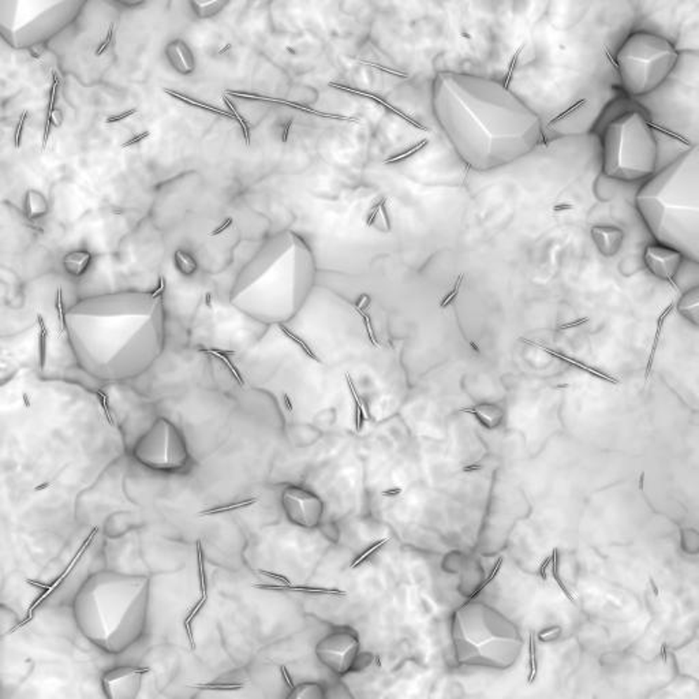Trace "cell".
Returning <instances> with one entry per match:
<instances>
[{"instance_id":"15","label":"cell","mask_w":699,"mask_h":699,"mask_svg":"<svg viewBox=\"0 0 699 699\" xmlns=\"http://www.w3.org/2000/svg\"><path fill=\"white\" fill-rule=\"evenodd\" d=\"M593 238L605 256H615L622 246L623 233L615 227H597L593 230Z\"/></svg>"},{"instance_id":"9","label":"cell","mask_w":699,"mask_h":699,"mask_svg":"<svg viewBox=\"0 0 699 699\" xmlns=\"http://www.w3.org/2000/svg\"><path fill=\"white\" fill-rule=\"evenodd\" d=\"M133 457L153 471L183 473L192 463L183 433L167 418H157L133 448Z\"/></svg>"},{"instance_id":"23","label":"cell","mask_w":699,"mask_h":699,"mask_svg":"<svg viewBox=\"0 0 699 699\" xmlns=\"http://www.w3.org/2000/svg\"><path fill=\"white\" fill-rule=\"evenodd\" d=\"M224 103H226V105H227V107H228V108L234 112V118H235L237 121L240 122V124H241L242 127H243V134H244V138H246V144H250V136H249V127H247V123H246L244 119L242 118L241 115L238 114L237 108L234 107V104H233L228 98H226V97H224Z\"/></svg>"},{"instance_id":"7","label":"cell","mask_w":699,"mask_h":699,"mask_svg":"<svg viewBox=\"0 0 699 699\" xmlns=\"http://www.w3.org/2000/svg\"><path fill=\"white\" fill-rule=\"evenodd\" d=\"M82 6V1H1V36L15 48L37 46L72 24Z\"/></svg>"},{"instance_id":"24","label":"cell","mask_w":699,"mask_h":699,"mask_svg":"<svg viewBox=\"0 0 699 699\" xmlns=\"http://www.w3.org/2000/svg\"><path fill=\"white\" fill-rule=\"evenodd\" d=\"M114 34H115V25H112V26H111V29L108 30V33H107L105 39L101 41L100 47L96 49V52H95V55H96V56H100L103 52H105V49L108 48V46L111 44V41H112V39H114Z\"/></svg>"},{"instance_id":"11","label":"cell","mask_w":699,"mask_h":699,"mask_svg":"<svg viewBox=\"0 0 699 699\" xmlns=\"http://www.w3.org/2000/svg\"><path fill=\"white\" fill-rule=\"evenodd\" d=\"M146 669L134 665H121L108 669L101 677L103 693L107 699H137L141 693Z\"/></svg>"},{"instance_id":"1","label":"cell","mask_w":699,"mask_h":699,"mask_svg":"<svg viewBox=\"0 0 699 699\" xmlns=\"http://www.w3.org/2000/svg\"><path fill=\"white\" fill-rule=\"evenodd\" d=\"M65 328L72 354L88 374L104 381L138 377L164 350L162 286L81 299L65 314Z\"/></svg>"},{"instance_id":"18","label":"cell","mask_w":699,"mask_h":699,"mask_svg":"<svg viewBox=\"0 0 699 699\" xmlns=\"http://www.w3.org/2000/svg\"><path fill=\"white\" fill-rule=\"evenodd\" d=\"M287 699H327V691L320 683L306 681L295 686Z\"/></svg>"},{"instance_id":"21","label":"cell","mask_w":699,"mask_h":699,"mask_svg":"<svg viewBox=\"0 0 699 699\" xmlns=\"http://www.w3.org/2000/svg\"><path fill=\"white\" fill-rule=\"evenodd\" d=\"M166 93L169 95V96L174 97V98H176V100H181V101L192 105V107H198V108H201L204 111H208V112H212V114H216V115H221V117H226V118H230V119H235L234 115H231L230 112L217 110L216 107H212L209 104H205V103H201V101H195V100L190 98V97L182 96V95H179L176 92H172V91H166Z\"/></svg>"},{"instance_id":"25","label":"cell","mask_w":699,"mask_h":699,"mask_svg":"<svg viewBox=\"0 0 699 699\" xmlns=\"http://www.w3.org/2000/svg\"><path fill=\"white\" fill-rule=\"evenodd\" d=\"M134 114H137V110H136V108H133V110H127V111H124V112H122V114H117V115L108 117V118L105 119V123H108V124H110V123H118V122L124 121V119H127V118L133 117Z\"/></svg>"},{"instance_id":"20","label":"cell","mask_w":699,"mask_h":699,"mask_svg":"<svg viewBox=\"0 0 699 699\" xmlns=\"http://www.w3.org/2000/svg\"><path fill=\"white\" fill-rule=\"evenodd\" d=\"M192 6L200 18H211L227 6V1H192Z\"/></svg>"},{"instance_id":"19","label":"cell","mask_w":699,"mask_h":699,"mask_svg":"<svg viewBox=\"0 0 699 699\" xmlns=\"http://www.w3.org/2000/svg\"><path fill=\"white\" fill-rule=\"evenodd\" d=\"M174 261H175L176 269L182 275H185V276H192V275H194L197 272V269H198L197 260L194 259L193 256L189 251H185V250L175 251Z\"/></svg>"},{"instance_id":"10","label":"cell","mask_w":699,"mask_h":699,"mask_svg":"<svg viewBox=\"0 0 699 699\" xmlns=\"http://www.w3.org/2000/svg\"><path fill=\"white\" fill-rule=\"evenodd\" d=\"M360 651V639L355 632L339 629L324 636L315 646L317 658L337 675H346L354 667Z\"/></svg>"},{"instance_id":"6","label":"cell","mask_w":699,"mask_h":699,"mask_svg":"<svg viewBox=\"0 0 699 699\" xmlns=\"http://www.w3.org/2000/svg\"><path fill=\"white\" fill-rule=\"evenodd\" d=\"M657 143L648 123L631 112L610 123L603 141V171L608 176L636 181L653 172Z\"/></svg>"},{"instance_id":"16","label":"cell","mask_w":699,"mask_h":699,"mask_svg":"<svg viewBox=\"0 0 699 699\" xmlns=\"http://www.w3.org/2000/svg\"><path fill=\"white\" fill-rule=\"evenodd\" d=\"M91 264H92V254L88 250H74L66 254L63 259V266L66 272L74 277L82 276Z\"/></svg>"},{"instance_id":"2","label":"cell","mask_w":699,"mask_h":699,"mask_svg":"<svg viewBox=\"0 0 699 699\" xmlns=\"http://www.w3.org/2000/svg\"><path fill=\"white\" fill-rule=\"evenodd\" d=\"M434 104L441 127L473 169L506 166L540 137L538 118L504 85L490 79L440 74Z\"/></svg>"},{"instance_id":"28","label":"cell","mask_w":699,"mask_h":699,"mask_svg":"<svg viewBox=\"0 0 699 699\" xmlns=\"http://www.w3.org/2000/svg\"><path fill=\"white\" fill-rule=\"evenodd\" d=\"M233 221H234V220H233V217H227V218L224 220V223H223L220 227H217V228H215L212 233H209V237H216L218 234L224 233L227 228H230V227L233 226Z\"/></svg>"},{"instance_id":"17","label":"cell","mask_w":699,"mask_h":699,"mask_svg":"<svg viewBox=\"0 0 699 699\" xmlns=\"http://www.w3.org/2000/svg\"><path fill=\"white\" fill-rule=\"evenodd\" d=\"M25 211L29 218H40L48 212V202L44 194L29 190L25 195Z\"/></svg>"},{"instance_id":"22","label":"cell","mask_w":699,"mask_h":699,"mask_svg":"<svg viewBox=\"0 0 699 699\" xmlns=\"http://www.w3.org/2000/svg\"><path fill=\"white\" fill-rule=\"evenodd\" d=\"M8 613H7V606H1L0 608V622H1V635H7V632L14 627L17 623H18V616L17 613L13 610L10 618H7Z\"/></svg>"},{"instance_id":"5","label":"cell","mask_w":699,"mask_h":699,"mask_svg":"<svg viewBox=\"0 0 699 699\" xmlns=\"http://www.w3.org/2000/svg\"><path fill=\"white\" fill-rule=\"evenodd\" d=\"M455 654L460 664L509 668L522 648L516 627L497 610L483 603L462 606L452 626Z\"/></svg>"},{"instance_id":"13","label":"cell","mask_w":699,"mask_h":699,"mask_svg":"<svg viewBox=\"0 0 699 699\" xmlns=\"http://www.w3.org/2000/svg\"><path fill=\"white\" fill-rule=\"evenodd\" d=\"M283 508L289 521L301 525L309 526L312 523V497L298 488H289L283 493Z\"/></svg>"},{"instance_id":"3","label":"cell","mask_w":699,"mask_h":699,"mask_svg":"<svg viewBox=\"0 0 699 699\" xmlns=\"http://www.w3.org/2000/svg\"><path fill=\"white\" fill-rule=\"evenodd\" d=\"M313 254L302 238L283 233L266 242L244 266L231 303L264 324H282L302 305L313 283Z\"/></svg>"},{"instance_id":"27","label":"cell","mask_w":699,"mask_h":699,"mask_svg":"<svg viewBox=\"0 0 699 699\" xmlns=\"http://www.w3.org/2000/svg\"><path fill=\"white\" fill-rule=\"evenodd\" d=\"M149 137H150V133H149V131L140 133V134H137L136 137H133V138H130L129 141H126L124 144H122L121 148L124 149V148H129V146H131V145L138 144V143H144L145 140H146V138H149Z\"/></svg>"},{"instance_id":"8","label":"cell","mask_w":699,"mask_h":699,"mask_svg":"<svg viewBox=\"0 0 699 699\" xmlns=\"http://www.w3.org/2000/svg\"><path fill=\"white\" fill-rule=\"evenodd\" d=\"M672 44L651 33L639 32L629 37L619 53V67L631 95H646L669 75L675 66Z\"/></svg>"},{"instance_id":"29","label":"cell","mask_w":699,"mask_h":699,"mask_svg":"<svg viewBox=\"0 0 699 699\" xmlns=\"http://www.w3.org/2000/svg\"><path fill=\"white\" fill-rule=\"evenodd\" d=\"M398 493H400V490H399V489H395V490H391V492H386L384 495H388V496H393V495H398Z\"/></svg>"},{"instance_id":"12","label":"cell","mask_w":699,"mask_h":699,"mask_svg":"<svg viewBox=\"0 0 699 699\" xmlns=\"http://www.w3.org/2000/svg\"><path fill=\"white\" fill-rule=\"evenodd\" d=\"M645 261L653 275L661 279H672L681 264V254L674 249L653 244L645 253Z\"/></svg>"},{"instance_id":"14","label":"cell","mask_w":699,"mask_h":699,"mask_svg":"<svg viewBox=\"0 0 699 699\" xmlns=\"http://www.w3.org/2000/svg\"><path fill=\"white\" fill-rule=\"evenodd\" d=\"M166 55L169 58L171 66L179 74L189 75L194 72L195 59L193 52L185 41L182 40L171 41L166 48Z\"/></svg>"},{"instance_id":"4","label":"cell","mask_w":699,"mask_h":699,"mask_svg":"<svg viewBox=\"0 0 699 699\" xmlns=\"http://www.w3.org/2000/svg\"><path fill=\"white\" fill-rule=\"evenodd\" d=\"M150 580L118 571H98L84 582L72 601L81 634L98 649L118 655L144 636Z\"/></svg>"},{"instance_id":"26","label":"cell","mask_w":699,"mask_h":699,"mask_svg":"<svg viewBox=\"0 0 699 699\" xmlns=\"http://www.w3.org/2000/svg\"><path fill=\"white\" fill-rule=\"evenodd\" d=\"M26 118H27V112H24V115L21 117L20 119V123L17 126V130H15V136H14V143H15V148H20V144H21V140H22V133H24V126L25 122H26Z\"/></svg>"}]
</instances>
